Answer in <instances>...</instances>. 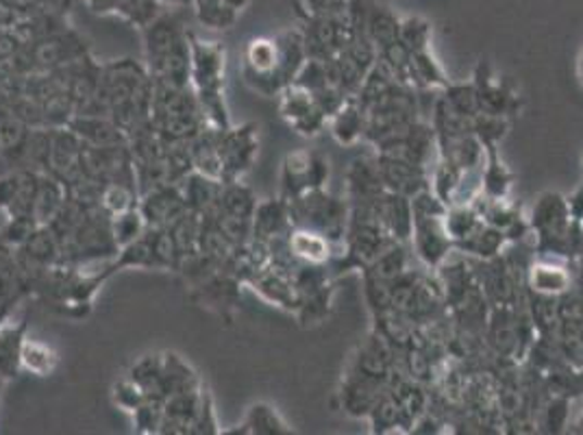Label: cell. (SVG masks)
<instances>
[{
	"mask_svg": "<svg viewBox=\"0 0 583 435\" xmlns=\"http://www.w3.org/2000/svg\"><path fill=\"white\" fill-rule=\"evenodd\" d=\"M194 8L201 25L214 31L229 29L238 18V10H233L227 0H194Z\"/></svg>",
	"mask_w": 583,
	"mask_h": 435,
	"instance_id": "9",
	"label": "cell"
},
{
	"mask_svg": "<svg viewBox=\"0 0 583 435\" xmlns=\"http://www.w3.org/2000/svg\"><path fill=\"white\" fill-rule=\"evenodd\" d=\"M581 81H583V57H581Z\"/></svg>",
	"mask_w": 583,
	"mask_h": 435,
	"instance_id": "15",
	"label": "cell"
},
{
	"mask_svg": "<svg viewBox=\"0 0 583 435\" xmlns=\"http://www.w3.org/2000/svg\"><path fill=\"white\" fill-rule=\"evenodd\" d=\"M147 394L142 389V385L129 374L127 379H121L116 385H114V402L125 409V411H131L136 413L144 402H147Z\"/></svg>",
	"mask_w": 583,
	"mask_h": 435,
	"instance_id": "12",
	"label": "cell"
},
{
	"mask_svg": "<svg viewBox=\"0 0 583 435\" xmlns=\"http://www.w3.org/2000/svg\"><path fill=\"white\" fill-rule=\"evenodd\" d=\"M21 366L38 376H47L55 370L58 355L40 340H25L21 346Z\"/></svg>",
	"mask_w": 583,
	"mask_h": 435,
	"instance_id": "8",
	"label": "cell"
},
{
	"mask_svg": "<svg viewBox=\"0 0 583 435\" xmlns=\"http://www.w3.org/2000/svg\"><path fill=\"white\" fill-rule=\"evenodd\" d=\"M242 433H283V422L279 420L277 411L268 405H253L244 418L240 428Z\"/></svg>",
	"mask_w": 583,
	"mask_h": 435,
	"instance_id": "11",
	"label": "cell"
},
{
	"mask_svg": "<svg viewBox=\"0 0 583 435\" xmlns=\"http://www.w3.org/2000/svg\"><path fill=\"white\" fill-rule=\"evenodd\" d=\"M227 3L233 8V10H238V12H242V8L246 5V0H227Z\"/></svg>",
	"mask_w": 583,
	"mask_h": 435,
	"instance_id": "14",
	"label": "cell"
},
{
	"mask_svg": "<svg viewBox=\"0 0 583 435\" xmlns=\"http://www.w3.org/2000/svg\"><path fill=\"white\" fill-rule=\"evenodd\" d=\"M190 90L210 129H229L225 105V49L190 36Z\"/></svg>",
	"mask_w": 583,
	"mask_h": 435,
	"instance_id": "2",
	"label": "cell"
},
{
	"mask_svg": "<svg viewBox=\"0 0 583 435\" xmlns=\"http://www.w3.org/2000/svg\"><path fill=\"white\" fill-rule=\"evenodd\" d=\"M325 164L318 162L314 155L305 153V151H296L286 159L283 166V183L290 190V194H303V192H312L320 185L322 181V172Z\"/></svg>",
	"mask_w": 583,
	"mask_h": 435,
	"instance_id": "6",
	"label": "cell"
},
{
	"mask_svg": "<svg viewBox=\"0 0 583 435\" xmlns=\"http://www.w3.org/2000/svg\"><path fill=\"white\" fill-rule=\"evenodd\" d=\"M290 253L307 264H322L329 257V244L325 235L309 229H301L294 231L290 238Z\"/></svg>",
	"mask_w": 583,
	"mask_h": 435,
	"instance_id": "7",
	"label": "cell"
},
{
	"mask_svg": "<svg viewBox=\"0 0 583 435\" xmlns=\"http://www.w3.org/2000/svg\"><path fill=\"white\" fill-rule=\"evenodd\" d=\"M138 209L144 216L147 227H168L186 212H190L181 188H170V183L149 190Z\"/></svg>",
	"mask_w": 583,
	"mask_h": 435,
	"instance_id": "5",
	"label": "cell"
},
{
	"mask_svg": "<svg viewBox=\"0 0 583 435\" xmlns=\"http://www.w3.org/2000/svg\"><path fill=\"white\" fill-rule=\"evenodd\" d=\"M533 285H535V290H540V292L555 294V292L566 290V285H568V277H566V272H561L559 268H553V266H537V268H533Z\"/></svg>",
	"mask_w": 583,
	"mask_h": 435,
	"instance_id": "13",
	"label": "cell"
},
{
	"mask_svg": "<svg viewBox=\"0 0 583 435\" xmlns=\"http://www.w3.org/2000/svg\"><path fill=\"white\" fill-rule=\"evenodd\" d=\"M147 55L153 84L190 88V36L170 18H162L147 31Z\"/></svg>",
	"mask_w": 583,
	"mask_h": 435,
	"instance_id": "3",
	"label": "cell"
},
{
	"mask_svg": "<svg viewBox=\"0 0 583 435\" xmlns=\"http://www.w3.org/2000/svg\"><path fill=\"white\" fill-rule=\"evenodd\" d=\"M303 42L301 40H268L259 38L246 47L244 53V79L262 94L283 92L303 68Z\"/></svg>",
	"mask_w": 583,
	"mask_h": 435,
	"instance_id": "1",
	"label": "cell"
},
{
	"mask_svg": "<svg viewBox=\"0 0 583 435\" xmlns=\"http://www.w3.org/2000/svg\"><path fill=\"white\" fill-rule=\"evenodd\" d=\"M134 192H136V185H127L123 181H110L101 192L103 212L114 218V216H121V214L134 209L136 207Z\"/></svg>",
	"mask_w": 583,
	"mask_h": 435,
	"instance_id": "10",
	"label": "cell"
},
{
	"mask_svg": "<svg viewBox=\"0 0 583 435\" xmlns=\"http://www.w3.org/2000/svg\"><path fill=\"white\" fill-rule=\"evenodd\" d=\"M214 146L216 157L220 164V181L223 183H236L238 177H242L244 170L251 168L253 155L257 151L255 133L251 127L242 129H214Z\"/></svg>",
	"mask_w": 583,
	"mask_h": 435,
	"instance_id": "4",
	"label": "cell"
}]
</instances>
